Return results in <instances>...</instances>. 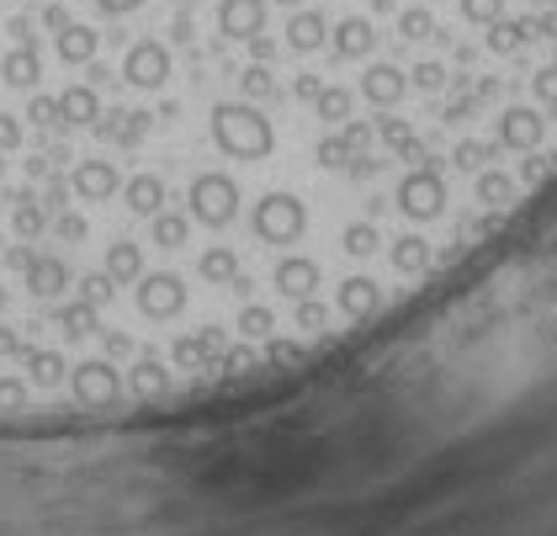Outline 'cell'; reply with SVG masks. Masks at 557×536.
I'll use <instances>...</instances> for the list:
<instances>
[{
	"mask_svg": "<svg viewBox=\"0 0 557 536\" xmlns=\"http://www.w3.org/2000/svg\"><path fill=\"white\" fill-rule=\"evenodd\" d=\"M208 133H213L218 155L239 160V166H265L276 155V123L250 101H218L213 118H208Z\"/></svg>",
	"mask_w": 557,
	"mask_h": 536,
	"instance_id": "1",
	"label": "cell"
},
{
	"mask_svg": "<svg viewBox=\"0 0 557 536\" xmlns=\"http://www.w3.org/2000/svg\"><path fill=\"white\" fill-rule=\"evenodd\" d=\"M239 207H245V192H239L234 175H223V170H197L191 175V186H186V218L191 223L223 234L228 223H239Z\"/></svg>",
	"mask_w": 557,
	"mask_h": 536,
	"instance_id": "2",
	"label": "cell"
},
{
	"mask_svg": "<svg viewBox=\"0 0 557 536\" xmlns=\"http://www.w3.org/2000/svg\"><path fill=\"white\" fill-rule=\"evenodd\" d=\"M191 303V288L181 271H144L138 288H133V308L144 325H175Z\"/></svg>",
	"mask_w": 557,
	"mask_h": 536,
	"instance_id": "3",
	"label": "cell"
},
{
	"mask_svg": "<svg viewBox=\"0 0 557 536\" xmlns=\"http://www.w3.org/2000/svg\"><path fill=\"white\" fill-rule=\"evenodd\" d=\"M175 75L171 64V48L160 38H138L128 42V53H123V81L133 85V90H165Z\"/></svg>",
	"mask_w": 557,
	"mask_h": 536,
	"instance_id": "4",
	"label": "cell"
},
{
	"mask_svg": "<svg viewBox=\"0 0 557 536\" xmlns=\"http://www.w3.org/2000/svg\"><path fill=\"white\" fill-rule=\"evenodd\" d=\"M265 11H271V0H218V33L223 42H250L265 38Z\"/></svg>",
	"mask_w": 557,
	"mask_h": 536,
	"instance_id": "5",
	"label": "cell"
},
{
	"mask_svg": "<svg viewBox=\"0 0 557 536\" xmlns=\"http://www.w3.org/2000/svg\"><path fill=\"white\" fill-rule=\"evenodd\" d=\"M70 192L81 203H112V197H123V170H117V160H75Z\"/></svg>",
	"mask_w": 557,
	"mask_h": 536,
	"instance_id": "6",
	"label": "cell"
},
{
	"mask_svg": "<svg viewBox=\"0 0 557 536\" xmlns=\"http://www.w3.org/2000/svg\"><path fill=\"white\" fill-rule=\"evenodd\" d=\"M123 207H128L133 218H160L165 207H171V186H165V175H154V170H138L123 181Z\"/></svg>",
	"mask_w": 557,
	"mask_h": 536,
	"instance_id": "7",
	"label": "cell"
},
{
	"mask_svg": "<svg viewBox=\"0 0 557 536\" xmlns=\"http://www.w3.org/2000/svg\"><path fill=\"white\" fill-rule=\"evenodd\" d=\"M22 282H27V292H33L38 303H59V297H70V282H75V277H70V266H64L59 255H38Z\"/></svg>",
	"mask_w": 557,
	"mask_h": 536,
	"instance_id": "8",
	"label": "cell"
},
{
	"mask_svg": "<svg viewBox=\"0 0 557 536\" xmlns=\"http://www.w3.org/2000/svg\"><path fill=\"white\" fill-rule=\"evenodd\" d=\"M53 53H59V64L86 70L90 59L101 53V33H96V27H86V22H70L64 33H53Z\"/></svg>",
	"mask_w": 557,
	"mask_h": 536,
	"instance_id": "9",
	"label": "cell"
},
{
	"mask_svg": "<svg viewBox=\"0 0 557 536\" xmlns=\"http://www.w3.org/2000/svg\"><path fill=\"white\" fill-rule=\"evenodd\" d=\"M101 123V96L86 81L59 90V127H96Z\"/></svg>",
	"mask_w": 557,
	"mask_h": 536,
	"instance_id": "10",
	"label": "cell"
},
{
	"mask_svg": "<svg viewBox=\"0 0 557 536\" xmlns=\"http://www.w3.org/2000/svg\"><path fill=\"white\" fill-rule=\"evenodd\" d=\"M101 271H107L117 288H138V277L149 271V266H144V245H133V240H112L107 255H101Z\"/></svg>",
	"mask_w": 557,
	"mask_h": 536,
	"instance_id": "11",
	"label": "cell"
},
{
	"mask_svg": "<svg viewBox=\"0 0 557 536\" xmlns=\"http://www.w3.org/2000/svg\"><path fill=\"white\" fill-rule=\"evenodd\" d=\"M0 81L11 85V90H38L44 81V53L38 48H5V59H0Z\"/></svg>",
	"mask_w": 557,
	"mask_h": 536,
	"instance_id": "12",
	"label": "cell"
},
{
	"mask_svg": "<svg viewBox=\"0 0 557 536\" xmlns=\"http://www.w3.org/2000/svg\"><path fill=\"white\" fill-rule=\"evenodd\" d=\"M149 245L154 249H186L191 245V218L181 207H165L160 218H149Z\"/></svg>",
	"mask_w": 557,
	"mask_h": 536,
	"instance_id": "13",
	"label": "cell"
},
{
	"mask_svg": "<svg viewBox=\"0 0 557 536\" xmlns=\"http://www.w3.org/2000/svg\"><path fill=\"white\" fill-rule=\"evenodd\" d=\"M11 234L22 240V245H33V240H44L48 234V212L38 197H22V203H11Z\"/></svg>",
	"mask_w": 557,
	"mask_h": 536,
	"instance_id": "14",
	"label": "cell"
},
{
	"mask_svg": "<svg viewBox=\"0 0 557 536\" xmlns=\"http://www.w3.org/2000/svg\"><path fill=\"white\" fill-rule=\"evenodd\" d=\"M48 234H53V240H64V245H86V240H90V223L81 218V212H59V218L48 223Z\"/></svg>",
	"mask_w": 557,
	"mask_h": 536,
	"instance_id": "15",
	"label": "cell"
},
{
	"mask_svg": "<svg viewBox=\"0 0 557 536\" xmlns=\"http://www.w3.org/2000/svg\"><path fill=\"white\" fill-rule=\"evenodd\" d=\"M27 123L33 127H59V96L33 90V96H27Z\"/></svg>",
	"mask_w": 557,
	"mask_h": 536,
	"instance_id": "16",
	"label": "cell"
},
{
	"mask_svg": "<svg viewBox=\"0 0 557 536\" xmlns=\"http://www.w3.org/2000/svg\"><path fill=\"white\" fill-rule=\"evenodd\" d=\"M22 144H27V127H22V118L0 112V155H16Z\"/></svg>",
	"mask_w": 557,
	"mask_h": 536,
	"instance_id": "17",
	"label": "cell"
},
{
	"mask_svg": "<svg viewBox=\"0 0 557 536\" xmlns=\"http://www.w3.org/2000/svg\"><path fill=\"white\" fill-rule=\"evenodd\" d=\"M70 22H75V16H70V5H59V0H48L44 5V27L48 33H64Z\"/></svg>",
	"mask_w": 557,
	"mask_h": 536,
	"instance_id": "18",
	"label": "cell"
},
{
	"mask_svg": "<svg viewBox=\"0 0 557 536\" xmlns=\"http://www.w3.org/2000/svg\"><path fill=\"white\" fill-rule=\"evenodd\" d=\"M90 5H96L101 16H128V11H138L144 0H90Z\"/></svg>",
	"mask_w": 557,
	"mask_h": 536,
	"instance_id": "19",
	"label": "cell"
},
{
	"mask_svg": "<svg viewBox=\"0 0 557 536\" xmlns=\"http://www.w3.org/2000/svg\"><path fill=\"white\" fill-rule=\"evenodd\" d=\"M0 175H5V155H0Z\"/></svg>",
	"mask_w": 557,
	"mask_h": 536,
	"instance_id": "20",
	"label": "cell"
},
{
	"mask_svg": "<svg viewBox=\"0 0 557 536\" xmlns=\"http://www.w3.org/2000/svg\"><path fill=\"white\" fill-rule=\"evenodd\" d=\"M0 207H11V203H5V192H0Z\"/></svg>",
	"mask_w": 557,
	"mask_h": 536,
	"instance_id": "21",
	"label": "cell"
},
{
	"mask_svg": "<svg viewBox=\"0 0 557 536\" xmlns=\"http://www.w3.org/2000/svg\"><path fill=\"white\" fill-rule=\"evenodd\" d=\"M33 5H48V0H33Z\"/></svg>",
	"mask_w": 557,
	"mask_h": 536,
	"instance_id": "22",
	"label": "cell"
}]
</instances>
